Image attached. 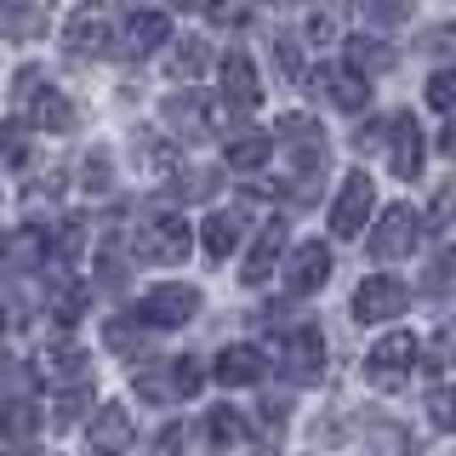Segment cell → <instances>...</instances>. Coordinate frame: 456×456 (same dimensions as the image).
<instances>
[{
  "label": "cell",
  "instance_id": "1",
  "mask_svg": "<svg viewBox=\"0 0 456 456\" xmlns=\"http://www.w3.org/2000/svg\"><path fill=\"white\" fill-rule=\"evenodd\" d=\"M189 240H194V228L183 223V211H149L132 228V251L142 263H166V268L189 256Z\"/></svg>",
  "mask_w": 456,
  "mask_h": 456
},
{
  "label": "cell",
  "instance_id": "2",
  "mask_svg": "<svg viewBox=\"0 0 456 456\" xmlns=\"http://www.w3.org/2000/svg\"><path fill=\"white\" fill-rule=\"evenodd\" d=\"M417 360H422V342L405 337V331H394V337H382L377 348L365 354V382L382 388V394H399L411 382V370H417Z\"/></svg>",
  "mask_w": 456,
  "mask_h": 456
},
{
  "label": "cell",
  "instance_id": "3",
  "mask_svg": "<svg viewBox=\"0 0 456 456\" xmlns=\"http://www.w3.org/2000/svg\"><path fill=\"white\" fill-rule=\"evenodd\" d=\"M200 382H206V370L200 360H160V365H142L137 370V399H149V405H177V399L200 394Z\"/></svg>",
  "mask_w": 456,
  "mask_h": 456
},
{
  "label": "cell",
  "instance_id": "4",
  "mask_svg": "<svg viewBox=\"0 0 456 456\" xmlns=\"http://www.w3.org/2000/svg\"><path fill=\"white\" fill-rule=\"evenodd\" d=\"M18 97H23V114H28L35 132H69L75 126V103L52 80H40V69H23L18 75Z\"/></svg>",
  "mask_w": 456,
  "mask_h": 456
},
{
  "label": "cell",
  "instance_id": "5",
  "mask_svg": "<svg viewBox=\"0 0 456 456\" xmlns=\"http://www.w3.org/2000/svg\"><path fill=\"white\" fill-rule=\"evenodd\" d=\"M422 228H428L422 211H411V206H388V211L377 217V228H370V256H377V263L411 256V251L422 246Z\"/></svg>",
  "mask_w": 456,
  "mask_h": 456
},
{
  "label": "cell",
  "instance_id": "6",
  "mask_svg": "<svg viewBox=\"0 0 456 456\" xmlns=\"http://www.w3.org/2000/svg\"><path fill=\"white\" fill-rule=\"evenodd\" d=\"M370 211H377V183H370L365 171H348L337 206H331V234L337 240H360L370 228Z\"/></svg>",
  "mask_w": 456,
  "mask_h": 456
},
{
  "label": "cell",
  "instance_id": "7",
  "mask_svg": "<svg viewBox=\"0 0 456 456\" xmlns=\"http://www.w3.org/2000/svg\"><path fill=\"white\" fill-rule=\"evenodd\" d=\"M200 303H206V297H200V285H154L149 297H142V325H154V331H171V325H189L194 314H200Z\"/></svg>",
  "mask_w": 456,
  "mask_h": 456
},
{
  "label": "cell",
  "instance_id": "8",
  "mask_svg": "<svg viewBox=\"0 0 456 456\" xmlns=\"http://www.w3.org/2000/svg\"><path fill=\"white\" fill-rule=\"evenodd\" d=\"M411 303V291L399 285L394 274H365L360 291H354V320L360 325H382V320H399Z\"/></svg>",
  "mask_w": 456,
  "mask_h": 456
},
{
  "label": "cell",
  "instance_id": "9",
  "mask_svg": "<svg viewBox=\"0 0 456 456\" xmlns=\"http://www.w3.org/2000/svg\"><path fill=\"white\" fill-rule=\"evenodd\" d=\"M280 365L291 370V382H320L325 377V337L320 325H291L280 342Z\"/></svg>",
  "mask_w": 456,
  "mask_h": 456
},
{
  "label": "cell",
  "instance_id": "10",
  "mask_svg": "<svg viewBox=\"0 0 456 456\" xmlns=\"http://www.w3.org/2000/svg\"><path fill=\"white\" fill-rule=\"evenodd\" d=\"M325 280H331V251L320 240H303V246L285 256V291L291 297H314Z\"/></svg>",
  "mask_w": 456,
  "mask_h": 456
},
{
  "label": "cell",
  "instance_id": "11",
  "mask_svg": "<svg viewBox=\"0 0 456 456\" xmlns=\"http://www.w3.org/2000/svg\"><path fill=\"white\" fill-rule=\"evenodd\" d=\"M132 417H126V405H97L92 422H86V445L92 456H126L132 451Z\"/></svg>",
  "mask_w": 456,
  "mask_h": 456
},
{
  "label": "cell",
  "instance_id": "12",
  "mask_svg": "<svg viewBox=\"0 0 456 456\" xmlns=\"http://www.w3.org/2000/svg\"><path fill=\"white\" fill-rule=\"evenodd\" d=\"M217 69H223V103H228V109L251 114L256 103H263V86H256V69H251V57L240 52V46H228Z\"/></svg>",
  "mask_w": 456,
  "mask_h": 456
},
{
  "label": "cell",
  "instance_id": "13",
  "mask_svg": "<svg viewBox=\"0 0 456 456\" xmlns=\"http://www.w3.org/2000/svg\"><path fill=\"white\" fill-rule=\"evenodd\" d=\"M160 120H166L183 142H206V137H211V109H206V97H200V92L166 97V103H160Z\"/></svg>",
  "mask_w": 456,
  "mask_h": 456
},
{
  "label": "cell",
  "instance_id": "14",
  "mask_svg": "<svg viewBox=\"0 0 456 456\" xmlns=\"http://www.w3.org/2000/svg\"><path fill=\"white\" fill-rule=\"evenodd\" d=\"M422 126L417 120H411V114H394V120H388V166H394V177H417V171H422Z\"/></svg>",
  "mask_w": 456,
  "mask_h": 456
},
{
  "label": "cell",
  "instance_id": "15",
  "mask_svg": "<svg viewBox=\"0 0 456 456\" xmlns=\"http://www.w3.org/2000/svg\"><path fill=\"white\" fill-rule=\"evenodd\" d=\"M166 40H171V18H166V12H132V18L120 23V46H114V52L149 57V52H160Z\"/></svg>",
  "mask_w": 456,
  "mask_h": 456
},
{
  "label": "cell",
  "instance_id": "16",
  "mask_svg": "<svg viewBox=\"0 0 456 456\" xmlns=\"http://www.w3.org/2000/svg\"><path fill=\"white\" fill-rule=\"evenodd\" d=\"M240 240H246V211L228 206V211H211L206 223H200V246H206L211 263H223V256L240 251Z\"/></svg>",
  "mask_w": 456,
  "mask_h": 456
},
{
  "label": "cell",
  "instance_id": "17",
  "mask_svg": "<svg viewBox=\"0 0 456 456\" xmlns=\"http://www.w3.org/2000/svg\"><path fill=\"white\" fill-rule=\"evenodd\" d=\"M69 52L75 57H103L109 46H120V40H114V28H109V12H75V18H69Z\"/></svg>",
  "mask_w": 456,
  "mask_h": 456
},
{
  "label": "cell",
  "instance_id": "18",
  "mask_svg": "<svg viewBox=\"0 0 456 456\" xmlns=\"http://www.w3.org/2000/svg\"><path fill=\"white\" fill-rule=\"evenodd\" d=\"M211 377H217L223 388H251V382H263V348H251V342L223 348L217 365H211Z\"/></svg>",
  "mask_w": 456,
  "mask_h": 456
},
{
  "label": "cell",
  "instance_id": "19",
  "mask_svg": "<svg viewBox=\"0 0 456 456\" xmlns=\"http://www.w3.org/2000/svg\"><path fill=\"white\" fill-rule=\"evenodd\" d=\"M280 256H285V223L274 217V223L256 228V246L246 251V274H240V280H246V285H263L280 268Z\"/></svg>",
  "mask_w": 456,
  "mask_h": 456
},
{
  "label": "cell",
  "instance_id": "20",
  "mask_svg": "<svg viewBox=\"0 0 456 456\" xmlns=\"http://www.w3.org/2000/svg\"><path fill=\"white\" fill-rule=\"evenodd\" d=\"M40 377L69 382V388H92V365L75 342H57V348H40Z\"/></svg>",
  "mask_w": 456,
  "mask_h": 456
},
{
  "label": "cell",
  "instance_id": "21",
  "mask_svg": "<svg viewBox=\"0 0 456 456\" xmlns=\"http://www.w3.org/2000/svg\"><path fill=\"white\" fill-rule=\"evenodd\" d=\"M314 86H325V97H331L337 109H365L370 103V80H360L354 69H320Z\"/></svg>",
  "mask_w": 456,
  "mask_h": 456
},
{
  "label": "cell",
  "instance_id": "22",
  "mask_svg": "<svg viewBox=\"0 0 456 456\" xmlns=\"http://www.w3.org/2000/svg\"><path fill=\"white\" fill-rule=\"evenodd\" d=\"M274 154V137L268 132H240V137H223V160L234 166V171H256Z\"/></svg>",
  "mask_w": 456,
  "mask_h": 456
},
{
  "label": "cell",
  "instance_id": "23",
  "mask_svg": "<svg viewBox=\"0 0 456 456\" xmlns=\"http://www.w3.org/2000/svg\"><path fill=\"white\" fill-rule=\"evenodd\" d=\"M348 69H354L360 80L382 75V69H394V52H388V40H377V35H354V40H348Z\"/></svg>",
  "mask_w": 456,
  "mask_h": 456
},
{
  "label": "cell",
  "instance_id": "24",
  "mask_svg": "<svg viewBox=\"0 0 456 456\" xmlns=\"http://www.w3.org/2000/svg\"><path fill=\"white\" fill-rule=\"evenodd\" d=\"M206 69H211V40L183 35L177 46H171V75H177V80H200Z\"/></svg>",
  "mask_w": 456,
  "mask_h": 456
},
{
  "label": "cell",
  "instance_id": "25",
  "mask_svg": "<svg viewBox=\"0 0 456 456\" xmlns=\"http://www.w3.org/2000/svg\"><path fill=\"white\" fill-rule=\"evenodd\" d=\"M206 434H211V445H217V451H240V445H246V439H251V428H246V411H234V405L211 411Z\"/></svg>",
  "mask_w": 456,
  "mask_h": 456
},
{
  "label": "cell",
  "instance_id": "26",
  "mask_svg": "<svg viewBox=\"0 0 456 456\" xmlns=\"http://www.w3.org/2000/svg\"><path fill=\"white\" fill-rule=\"evenodd\" d=\"M132 160L149 171V177H171V166H177V154L166 149L154 132H137V142H132Z\"/></svg>",
  "mask_w": 456,
  "mask_h": 456
},
{
  "label": "cell",
  "instance_id": "27",
  "mask_svg": "<svg viewBox=\"0 0 456 456\" xmlns=\"http://www.w3.org/2000/svg\"><path fill=\"white\" fill-rule=\"evenodd\" d=\"M103 342H109L114 354H126V360H137L142 342H149V331H142V325H132V314H120V320L103 325Z\"/></svg>",
  "mask_w": 456,
  "mask_h": 456
},
{
  "label": "cell",
  "instance_id": "28",
  "mask_svg": "<svg viewBox=\"0 0 456 456\" xmlns=\"http://www.w3.org/2000/svg\"><path fill=\"white\" fill-rule=\"evenodd\" d=\"M274 132H280L285 142H291V149H325V142H320L325 132L308 120V114H280V120H274Z\"/></svg>",
  "mask_w": 456,
  "mask_h": 456
},
{
  "label": "cell",
  "instance_id": "29",
  "mask_svg": "<svg viewBox=\"0 0 456 456\" xmlns=\"http://www.w3.org/2000/svg\"><path fill=\"white\" fill-rule=\"evenodd\" d=\"M40 428V411L28 405V399H12V405H0V434L6 439H28Z\"/></svg>",
  "mask_w": 456,
  "mask_h": 456
},
{
  "label": "cell",
  "instance_id": "30",
  "mask_svg": "<svg viewBox=\"0 0 456 456\" xmlns=\"http://www.w3.org/2000/svg\"><path fill=\"white\" fill-rule=\"evenodd\" d=\"M428 422H434L439 434H456V382H439V388L428 394Z\"/></svg>",
  "mask_w": 456,
  "mask_h": 456
},
{
  "label": "cell",
  "instance_id": "31",
  "mask_svg": "<svg viewBox=\"0 0 456 456\" xmlns=\"http://www.w3.org/2000/svg\"><path fill=\"white\" fill-rule=\"evenodd\" d=\"M0 28H6V35H40V28H46V12L40 6H0Z\"/></svg>",
  "mask_w": 456,
  "mask_h": 456
},
{
  "label": "cell",
  "instance_id": "32",
  "mask_svg": "<svg viewBox=\"0 0 456 456\" xmlns=\"http://www.w3.org/2000/svg\"><path fill=\"white\" fill-rule=\"evenodd\" d=\"M80 189L86 194H109V149H92V154H86V166H80Z\"/></svg>",
  "mask_w": 456,
  "mask_h": 456
},
{
  "label": "cell",
  "instance_id": "33",
  "mask_svg": "<svg viewBox=\"0 0 456 456\" xmlns=\"http://www.w3.org/2000/svg\"><path fill=\"white\" fill-rule=\"evenodd\" d=\"M428 103L445 109V114H456V69H439V75L428 80Z\"/></svg>",
  "mask_w": 456,
  "mask_h": 456
},
{
  "label": "cell",
  "instance_id": "34",
  "mask_svg": "<svg viewBox=\"0 0 456 456\" xmlns=\"http://www.w3.org/2000/svg\"><path fill=\"white\" fill-rule=\"evenodd\" d=\"M183 451H189V428H183V422L160 428V434H154V445H149V456H183Z\"/></svg>",
  "mask_w": 456,
  "mask_h": 456
},
{
  "label": "cell",
  "instance_id": "35",
  "mask_svg": "<svg viewBox=\"0 0 456 456\" xmlns=\"http://www.w3.org/2000/svg\"><path fill=\"white\" fill-rule=\"evenodd\" d=\"M217 189V171H189V177H177V200H206Z\"/></svg>",
  "mask_w": 456,
  "mask_h": 456
},
{
  "label": "cell",
  "instance_id": "36",
  "mask_svg": "<svg viewBox=\"0 0 456 456\" xmlns=\"http://www.w3.org/2000/svg\"><path fill=\"white\" fill-rule=\"evenodd\" d=\"M451 274H456V246H445V251L434 256V268H428V291H445Z\"/></svg>",
  "mask_w": 456,
  "mask_h": 456
},
{
  "label": "cell",
  "instance_id": "37",
  "mask_svg": "<svg viewBox=\"0 0 456 456\" xmlns=\"http://www.w3.org/2000/svg\"><path fill=\"white\" fill-rule=\"evenodd\" d=\"M451 211H456V183H451V189H439V194H434V211H428V228H445V223H451Z\"/></svg>",
  "mask_w": 456,
  "mask_h": 456
},
{
  "label": "cell",
  "instance_id": "38",
  "mask_svg": "<svg viewBox=\"0 0 456 456\" xmlns=\"http://www.w3.org/2000/svg\"><path fill=\"white\" fill-rule=\"evenodd\" d=\"M382 132H388V120H365L360 132H354V149H360V154H365V149H382V142H388Z\"/></svg>",
  "mask_w": 456,
  "mask_h": 456
},
{
  "label": "cell",
  "instance_id": "39",
  "mask_svg": "<svg viewBox=\"0 0 456 456\" xmlns=\"http://www.w3.org/2000/svg\"><path fill=\"white\" fill-rule=\"evenodd\" d=\"M274 52H280L285 75H303V57H297V40H291V35H280V40H274Z\"/></svg>",
  "mask_w": 456,
  "mask_h": 456
},
{
  "label": "cell",
  "instance_id": "40",
  "mask_svg": "<svg viewBox=\"0 0 456 456\" xmlns=\"http://www.w3.org/2000/svg\"><path fill=\"white\" fill-rule=\"evenodd\" d=\"M308 40H337V18H331V12H314V18H308Z\"/></svg>",
  "mask_w": 456,
  "mask_h": 456
},
{
  "label": "cell",
  "instance_id": "41",
  "mask_svg": "<svg viewBox=\"0 0 456 456\" xmlns=\"http://www.w3.org/2000/svg\"><path fill=\"white\" fill-rule=\"evenodd\" d=\"M434 354H439V365H456V325H445V331H439Z\"/></svg>",
  "mask_w": 456,
  "mask_h": 456
},
{
  "label": "cell",
  "instance_id": "42",
  "mask_svg": "<svg viewBox=\"0 0 456 456\" xmlns=\"http://www.w3.org/2000/svg\"><path fill=\"white\" fill-rule=\"evenodd\" d=\"M439 154L456 160V114H445V132H439Z\"/></svg>",
  "mask_w": 456,
  "mask_h": 456
},
{
  "label": "cell",
  "instance_id": "43",
  "mask_svg": "<svg viewBox=\"0 0 456 456\" xmlns=\"http://www.w3.org/2000/svg\"><path fill=\"white\" fill-rule=\"evenodd\" d=\"M6 325H12V303H6V297H0V331H6Z\"/></svg>",
  "mask_w": 456,
  "mask_h": 456
},
{
  "label": "cell",
  "instance_id": "44",
  "mask_svg": "<svg viewBox=\"0 0 456 456\" xmlns=\"http://www.w3.org/2000/svg\"><path fill=\"white\" fill-rule=\"evenodd\" d=\"M12 251V240H6V228H0V256H6Z\"/></svg>",
  "mask_w": 456,
  "mask_h": 456
}]
</instances>
